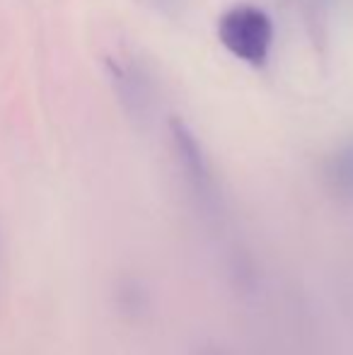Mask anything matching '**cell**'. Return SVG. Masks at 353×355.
Wrapping results in <instances>:
<instances>
[{"mask_svg": "<svg viewBox=\"0 0 353 355\" xmlns=\"http://www.w3.org/2000/svg\"><path fill=\"white\" fill-rule=\"evenodd\" d=\"M170 136L179 167H182L184 177H187V184L193 191V196H196L198 206L208 215H216L221 211V193H218L216 174H213V167L208 162L206 150H203L198 136L191 131V126L187 121H182L177 116L170 119Z\"/></svg>", "mask_w": 353, "mask_h": 355, "instance_id": "cell-2", "label": "cell"}, {"mask_svg": "<svg viewBox=\"0 0 353 355\" xmlns=\"http://www.w3.org/2000/svg\"><path fill=\"white\" fill-rule=\"evenodd\" d=\"M198 355H227V353L218 351V348H208V351H203V353H198Z\"/></svg>", "mask_w": 353, "mask_h": 355, "instance_id": "cell-5", "label": "cell"}, {"mask_svg": "<svg viewBox=\"0 0 353 355\" xmlns=\"http://www.w3.org/2000/svg\"><path fill=\"white\" fill-rule=\"evenodd\" d=\"M119 304H121V312L131 319L146 317L148 307H150V295H148L146 285L141 281H126L121 283V293H119Z\"/></svg>", "mask_w": 353, "mask_h": 355, "instance_id": "cell-4", "label": "cell"}, {"mask_svg": "<svg viewBox=\"0 0 353 355\" xmlns=\"http://www.w3.org/2000/svg\"><path fill=\"white\" fill-rule=\"evenodd\" d=\"M325 182L339 201H353V138L327 157Z\"/></svg>", "mask_w": 353, "mask_h": 355, "instance_id": "cell-3", "label": "cell"}, {"mask_svg": "<svg viewBox=\"0 0 353 355\" xmlns=\"http://www.w3.org/2000/svg\"><path fill=\"white\" fill-rule=\"evenodd\" d=\"M216 34L230 56L252 68H261L273 46V19L259 5L240 3L218 17Z\"/></svg>", "mask_w": 353, "mask_h": 355, "instance_id": "cell-1", "label": "cell"}]
</instances>
